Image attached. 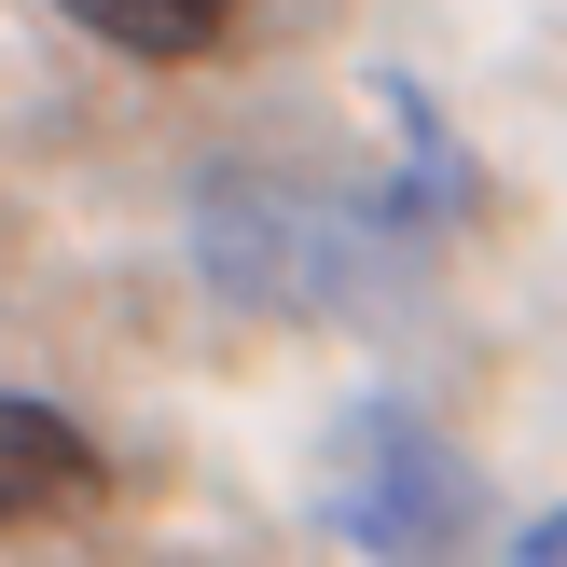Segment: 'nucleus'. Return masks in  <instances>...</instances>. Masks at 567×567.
<instances>
[{"instance_id": "nucleus-1", "label": "nucleus", "mask_w": 567, "mask_h": 567, "mask_svg": "<svg viewBox=\"0 0 567 567\" xmlns=\"http://www.w3.org/2000/svg\"><path fill=\"white\" fill-rule=\"evenodd\" d=\"M319 513L347 526L360 554H443V540H471V471H457V443H443L430 415L360 402L347 430H332V457H319Z\"/></svg>"}, {"instance_id": "nucleus-2", "label": "nucleus", "mask_w": 567, "mask_h": 567, "mask_svg": "<svg viewBox=\"0 0 567 567\" xmlns=\"http://www.w3.org/2000/svg\"><path fill=\"white\" fill-rule=\"evenodd\" d=\"M111 498V457L83 443V415L28 402V388H0V540H42V526H83Z\"/></svg>"}, {"instance_id": "nucleus-3", "label": "nucleus", "mask_w": 567, "mask_h": 567, "mask_svg": "<svg viewBox=\"0 0 567 567\" xmlns=\"http://www.w3.org/2000/svg\"><path fill=\"white\" fill-rule=\"evenodd\" d=\"M55 14H70L83 42L138 55V70H181V55H221V42H236L249 0H55Z\"/></svg>"}, {"instance_id": "nucleus-4", "label": "nucleus", "mask_w": 567, "mask_h": 567, "mask_svg": "<svg viewBox=\"0 0 567 567\" xmlns=\"http://www.w3.org/2000/svg\"><path fill=\"white\" fill-rule=\"evenodd\" d=\"M526 554H540V567H567V513H540V526H526Z\"/></svg>"}]
</instances>
